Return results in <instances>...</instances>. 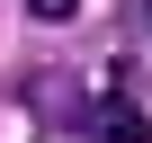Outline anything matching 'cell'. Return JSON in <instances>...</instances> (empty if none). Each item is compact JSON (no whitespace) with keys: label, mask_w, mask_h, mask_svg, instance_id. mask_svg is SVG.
Masks as SVG:
<instances>
[{"label":"cell","mask_w":152,"mask_h":143,"mask_svg":"<svg viewBox=\"0 0 152 143\" xmlns=\"http://www.w3.org/2000/svg\"><path fill=\"white\" fill-rule=\"evenodd\" d=\"M99 143H143V107L134 98H107L99 107Z\"/></svg>","instance_id":"6da1fadb"},{"label":"cell","mask_w":152,"mask_h":143,"mask_svg":"<svg viewBox=\"0 0 152 143\" xmlns=\"http://www.w3.org/2000/svg\"><path fill=\"white\" fill-rule=\"evenodd\" d=\"M27 107H36V116H54V125H63V116H81L72 81H36V90H27Z\"/></svg>","instance_id":"7a4b0ae2"},{"label":"cell","mask_w":152,"mask_h":143,"mask_svg":"<svg viewBox=\"0 0 152 143\" xmlns=\"http://www.w3.org/2000/svg\"><path fill=\"white\" fill-rule=\"evenodd\" d=\"M27 18H45V27H72V18H81V0H27Z\"/></svg>","instance_id":"3957f363"},{"label":"cell","mask_w":152,"mask_h":143,"mask_svg":"<svg viewBox=\"0 0 152 143\" xmlns=\"http://www.w3.org/2000/svg\"><path fill=\"white\" fill-rule=\"evenodd\" d=\"M143 18H152V0H143Z\"/></svg>","instance_id":"277c9868"}]
</instances>
